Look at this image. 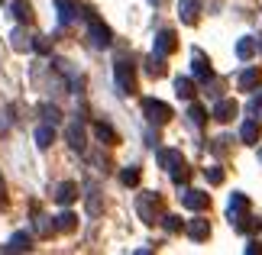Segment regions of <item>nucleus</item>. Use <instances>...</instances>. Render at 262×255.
Returning a JSON list of instances; mask_svg holds the SVG:
<instances>
[{
    "label": "nucleus",
    "instance_id": "f257e3e1",
    "mask_svg": "<svg viewBox=\"0 0 262 255\" xmlns=\"http://www.w3.org/2000/svg\"><path fill=\"white\" fill-rule=\"evenodd\" d=\"M156 158H159V165H162L168 175H172L175 184H185V181H188L191 171H188V165H185V158H181V152H178V149H159V152H156Z\"/></svg>",
    "mask_w": 262,
    "mask_h": 255
},
{
    "label": "nucleus",
    "instance_id": "f03ea898",
    "mask_svg": "<svg viewBox=\"0 0 262 255\" xmlns=\"http://www.w3.org/2000/svg\"><path fill=\"white\" fill-rule=\"evenodd\" d=\"M88 39H91V45H94V49H107L110 42H114V33H110L107 23H100L97 16L88 13Z\"/></svg>",
    "mask_w": 262,
    "mask_h": 255
},
{
    "label": "nucleus",
    "instance_id": "7ed1b4c3",
    "mask_svg": "<svg viewBox=\"0 0 262 255\" xmlns=\"http://www.w3.org/2000/svg\"><path fill=\"white\" fill-rule=\"evenodd\" d=\"M114 81H117V90L120 94H133L136 90V68L129 65V62H117L114 65Z\"/></svg>",
    "mask_w": 262,
    "mask_h": 255
},
{
    "label": "nucleus",
    "instance_id": "20e7f679",
    "mask_svg": "<svg viewBox=\"0 0 262 255\" xmlns=\"http://www.w3.org/2000/svg\"><path fill=\"white\" fill-rule=\"evenodd\" d=\"M143 117L149 120V123H156V126H162L172 120V107L162 104V100H156V97H146L143 100Z\"/></svg>",
    "mask_w": 262,
    "mask_h": 255
},
{
    "label": "nucleus",
    "instance_id": "39448f33",
    "mask_svg": "<svg viewBox=\"0 0 262 255\" xmlns=\"http://www.w3.org/2000/svg\"><path fill=\"white\" fill-rule=\"evenodd\" d=\"M159 207H162L159 194H143V197H139V203H136V210H139V217H143V223H156Z\"/></svg>",
    "mask_w": 262,
    "mask_h": 255
},
{
    "label": "nucleus",
    "instance_id": "423d86ee",
    "mask_svg": "<svg viewBox=\"0 0 262 255\" xmlns=\"http://www.w3.org/2000/svg\"><path fill=\"white\" fill-rule=\"evenodd\" d=\"M65 139H68V146H72L75 152H84V146H88V136H84L81 123H68L65 126Z\"/></svg>",
    "mask_w": 262,
    "mask_h": 255
},
{
    "label": "nucleus",
    "instance_id": "0eeeda50",
    "mask_svg": "<svg viewBox=\"0 0 262 255\" xmlns=\"http://www.w3.org/2000/svg\"><path fill=\"white\" fill-rule=\"evenodd\" d=\"M239 113V104L236 100H230V97H224V100H217V107H214V120H220V123H230Z\"/></svg>",
    "mask_w": 262,
    "mask_h": 255
},
{
    "label": "nucleus",
    "instance_id": "6e6552de",
    "mask_svg": "<svg viewBox=\"0 0 262 255\" xmlns=\"http://www.w3.org/2000/svg\"><path fill=\"white\" fill-rule=\"evenodd\" d=\"M191 71H194V78H198V81H204V84H207V81H214V71H210L207 58L201 55L198 49H194V55H191Z\"/></svg>",
    "mask_w": 262,
    "mask_h": 255
},
{
    "label": "nucleus",
    "instance_id": "1a4fd4ad",
    "mask_svg": "<svg viewBox=\"0 0 262 255\" xmlns=\"http://www.w3.org/2000/svg\"><path fill=\"white\" fill-rule=\"evenodd\" d=\"M175 45H178V39H175V33L172 29H162V33L156 36V55H172L175 52Z\"/></svg>",
    "mask_w": 262,
    "mask_h": 255
},
{
    "label": "nucleus",
    "instance_id": "9d476101",
    "mask_svg": "<svg viewBox=\"0 0 262 255\" xmlns=\"http://www.w3.org/2000/svg\"><path fill=\"white\" fill-rule=\"evenodd\" d=\"M181 203H185L188 210H207L210 207V197L204 191H185L181 194Z\"/></svg>",
    "mask_w": 262,
    "mask_h": 255
},
{
    "label": "nucleus",
    "instance_id": "9b49d317",
    "mask_svg": "<svg viewBox=\"0 0 262 255\" xmlns=\"http://www.w3.org/2000/svg\"><path fill=\"white\" fill-rule=\"evenodd\" d=\"M178 13H181V23L194 26V23H198V13H201L198 0H178Z\"/></svg>",
    "mask_w": 262,
    "mask_h": 255
},
{
    "label": "nucleus",
    "instance_id": "f8f14e48",
    "mask_svg": "<svg viewBox=\"0 0 262 255\" xmlns=\"http://www.w3.org/2000/svg\"><path fill=\"white\" fill-rule=\"evenodd\" d=\"M259 81H262V71L259 68H246V71H239L236 84H239V90H256Z\"/></svg>",
    "mask_w": 262,
    "mask_h": 255
},
{
    "label": "nucleus",
    "instance_id": "ddd939ff",
    "mask_svg": "<svg viewBox=\"0 0 262 255\" xmlns=\"http://www.w3.org/2000/svg\"><path fill=\"white\" fill-rule=\"evenodd\" d=\"M239 139H243L246 146H256V142H259V120H253V117H249L246 123L239 126Z\"/></svg>",
    "mask_w": 262,
    "mask_h": 255
},
{
    "label": "nucleus",
    "instance_id": "4468645a",
    "mask_svg": "<svg viewBox=\"0 0 262 255\" xmlns=\"http://www.w3.org/2000/svg\"><path fill=\"white\" fill-rule=\"evenodd\" d=\"M75 197H78V184H75V181H62V184L55 188V200L62 203V207H65V203H72Z\"/></svg>",
    "mask_w": 262,
    "mask_h": 255
},
{
    "label": "nucleus",
    "instance_id": "2eb2a0df",
    "mask_svg": "<svg viewBox=\"0 0 262 255\" xmlns=\"http://www.w3.org/2000/svg\"><path fill=\"white\" fill-rule=\"evenodd\" d=\"M256 49H259V42H256V36H243L236 42V55L243 58V62H249V58L256 55Z\"/></svg>",
    "mask_w": 262,
    "mask_h": 255
},
{
    "label": "nucleus",
    "instance_id": "dca6fc26",
    "mask_svg": "<svg viewBox=\"0 0 262 255\" xmlns=\"http://www.w3.org/2000/svg\"><path fill=\"white\" fill-rule=\"evenodd\" d=\"M55 7H58V19H62L65 26L78 16V4H75V0H55Z\"/></svg>",
    "mask_w": 262,
    "mask_h": 255
},
{
    "label": "nucleus",
    "instance_id": "f3484780",
    "mask_svg": "<svg viewBox=\"0 0 262 255\" xmlns=\"http://www.w3.org/2000/svg\"><path fill=\"white\" fill-rule=\"evenodd\" d=\"M29 249H33V239H29L26 233H16V236L4 246V252H29Z\"/></svg>",
    "mask_w": 262,
    "mask_h": 255
},
{
    "label": "nucleus",
    "instance_id": "a211bd4d",
    "mask_svg": "<svg viewBox=\"0 0 262 255\" xmlns=\"http://www.w3.org/2000/svg\"><path fill=\"white\" fill-rule=\"evenodd\" d=\"M10 10H13V16L19 19V23H33V7H29L26 0H13Z\"/></svg>",
    "mask_w": 262,
    "mask_h": 255
},
{
    "label": "nucleus",
    "instance_id": "6ab92c4d",
    "mask_svg": "<svg viewBox=\"0 0 262 255\" xmlns=\"http://www.w3.org/2000/svg\"><path fill=\"white\" fill-rule=\"evenodd\" d=\"M52 142H55V129H52V123H46V126L36 129V146H39V149H49Z\"/></svg>",
    "mask_w": 262,
    "mask_h": 255
},
{
    "label": "nucleus",
    "instance_id": "aec40b11",
    "mask_svg": "<svg viewBox=\"0 0 262 255\" xmlns=\"http://www.w3.org/2000/svg\"><path fill=\"white\" fill-rule=\"evenodd\" d=\"M188 236H191V239H207V236H210L207 220H191V223H188Z\"/></svg>",
    "mask_w": 262,
    "mask_h": 255
},
{
    "label": "nucleus",
    "instance_id": "412c9836",
    "mask_svg": "<svg viewBox=\"0 0 262 255\" xmlns=\"http://www.w3.org/2000/svg\"><path fill=\"white\" fill-rule=\"evenodd\" d=\"M78 226V217H75V213H58V217H55V229L58 233H72Z\"/></svg>",
    "mask_w": 262,
    "mask_h": 255
},
{
    "label": "nucleus",
    "instance_id": "4be33fe9",
    "mask_svg": "<svg viewBox=\"0 0 262 255\" xmlns=\"http://www.w3.org/2000/svg\"><path fill=\"white\" fill-rule=\"evenodd\" d=\"M94 132H97V139H100V142H107V146H117V142H120V136H117V132L110 129L107 123H97Z\"/></svg>",
    "mask_w": 262,
    "mask_h": 255
},
{
    "label": "nucleus",
    "instance_id": "5701e85b",
    "mask_svg": "<svg viewBox=\"0 0 262 255\" xmlns=\"http://www.w3.org/2000/svg\"><path fill=\"white\" fill-rule=\"evenodd\" d=\"M175 94L185 97V100H191V97H194V81H191V78H178L175 81Z\"/></svg>",
    "mask_w": 262,
    "mask_h": 255
},
{
    "label": "nucleus",
    "instance_id": "b1692460",
    "mask_svg": "<svg viewBox=\"0 0 262 255\" xmlns=\"http://www.w3.org/2000/svg\"><path fill=\"white\" fill-rule=\"evenodd\" d=\"M146 71H149V75H156V78H162L165 75V65H162V55H149V62H146Z\"/></svg>",
    "mask_w": 262,
    "mask_h": 255
},
{
    "label": "nucleus",
    "instance_id": "393cba45",
    "mask_svg": "<svg viewBox=\"0 0 262 255\" xmlns=\"http://www.w3.org/2000/svg\"><path fill=\"white\" fill-rule=\"evenodd\" d=\"M188 117H191V123H194V126H204L207 123V113H204V107H201V104H191L188 107Z\"/></svg>",
    "mask_w": 262,
    "mask_h": 255
},
{
    "label": "nucleus",
    "instance_id": "a878e982",
    "mask_svg": "<svg viewBox=\"0 0 262 255\" xmlns=\"http://www.w3.org/2000/svg\"><path fill=\"white\" fill-rule=\"evenodd\" d=\"M120 181H123L126 188H136L139 184V168H123L120 171Z\"/></svg>",
    "mask_w": 262,
    "mask_h": 255
},
{
    "label": "nucleus",
    "instance_id": "bb28decb",
    "mask_svg": "<svg viewBox=\"0 0 262 255\" xmlns=\"http://www.w3.org/2000/svg\"><path fill=\"white\" fill-rule=\"evenodd\" d=\"M42 117H46V123H52V126L62 123V110H58V107H49V104H46V107H42Z\"/></svg>",
    "mask_w": 262,
    "mask_h": 255
},
{
    "label": "nucleus",
    "instance_id": "cd10ccee",
    "mask_svg": "<svg viewBox=\"0 0 262 255\" xmlns=\"http://www.w3.org/2000/svg\"><path fill=\"white\" fill-rule=\"evenodd\" d=\"M13 49H16V52H23V49H33V42L26 39L23 29H16V33H13Z\"/></svg>",
    "mask_w": 262,
    "mask_h": 255
},
{
    "label": "nucleus",
    "instance_id": "c85d7f7f",
    "mask_svg": "<svg viewBox=\"0 0 262 255\" xmlns=\"http://www.w3.org/2000/svg\"><path fill=\"white\" fill-rule=\"evenodd\" d=\"M249 117H253V120H262V90H259L253 100H249Z\"/></svg>",
    "mask_w": 262,
    "mask_h": 255
},
{
    "label": "nucleus",
    "instance_id": "c756f323",
    "mask_svg": "<svg viewBox=\"0 0 262 255\" xmlns=\"http://www.w3.org/2000/svg\"><path fill=\"white\" fill-rule=\"evenodd\" d=\"M162 226H165V233H178L181 229V220L175 217V213H168V217H162Z\"/></svg>",
    "mask_w": 262,
    "mask_h": 255
},
{
    "label": "nucleus",
    "instance_id": "7c9ffc66",
    "mask_svg": "<svg viewBox=\"0 0 262 255\" xmlns=\"http://www.w3.org/2000/svg\"><path fill=\"white\" fill-rule=\"evenodd\" d=\"M207 181H210V184H220V181H224V171H220L217 165H214V168H207Z\"/></svg>",
    "mask_w": 262,
    "mask_h": 255
},
{
    "label": "nucleus",
    "instance_id": "2f4dec72",
    "mask_svg": "<svg viewBox=\"0 0 262 255\" xmlns=\"http://www.w3.org/2000/svg\"><path fill=\"white\" fill-rule=\"evenodd\" d=\"M33 49H36V52H42V55H46V52H49V49H52V45H49V39H46V36H36Z\"/></svg>",
    "mask_w": 262,
    "mask_h": 255
},
{
    "label": "nucleus",
    "instance_id": "473e14b6",
    "mask_svg": "<svg viewBox=\"0 0 262 255\" xmlns=\"http://www.w3.org/2000/svg\"><path fill=\"white\" fill-rule=\"evenodd\" d=\"M0 194H4V178H0Z\"/></svg>",
    "mask_w": 262,
    "mask_h": 255
},
{
    "label": "nucleus",
    "instance_id": "72a5a7b5",
    "mask_svg": "<svg viewBox=\"0 0 262 255\" xmlns=\"http://www.w3.org/2000/svg\"><path fill=\"white\" fill-rule=\"evenodd\" d=\"M149 4H162V0H149Z\"/></svg>",
    "mask_w": 262,
    "mask_h": 255
},
{
    "label": "nucleus",
    "instance_id": "f704fd0d",
    "mask_svg": "<svg viewBox=\"0 0 262 255\" xmlns=\"http://www.w3.org/2000/svg\"><path fill=\"white\" fill-rule=\"evenodd\" d=\"M259 49H262V42H259Z\"/></svg>",
    "mask_w": 262,
    "mask_h": 255
},
{
    "label": "nucleus",
    "instance_id": "c9c22d12",
    "mask_svg": "<svg viewBox=\"0 0 262 255\" xmlns=\"http://www.w3.org/2000/svg\"><path fill=\"white\" fill-rule=\"evenodd\" d=\"M259 158H262V155H259Z\"/></svg>",
    "mask_w": 262,
    "mask_h": 255
}]
</instances>
